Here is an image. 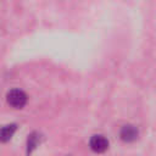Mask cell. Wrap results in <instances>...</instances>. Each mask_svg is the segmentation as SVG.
Segmentation results:
<instances>
[{
	"label": "cell",
	"mask_w": 156,
	"mask_h": 156,
	"mask_svg": "<svg viewBox=\"0 0 156 156\" xmlns=\"http://www.w3.org/2000/svg\"><path fill=\"white\" fill-rule=\"evenodd\" d=\"M6 100L13 108H22L27 104V95L21 89H12L7 93Z\"/></svg>",
	"instance_id": "1"
},
{
	"label": "cell",
	"mask_w": 156,
	"mask_h": 156,
	"mask_svg": "<svg viewBox=\"0 0 156 156\" xmlns=\"http://www.w3.org/2000/svg\"><path fill=\"white\" fill-rule=\"evenodd\" d=\"M139 132L138 128L133 124H126L121 128L119 130V138L124 141V143H133L138 139Z\"/></svg>",
	"instance_id": "3"
},
{
	"label": "cell",
	"mask_w": 156,
	"mask_h": 156,
	"mask_svg": "<svg viewBox=\"0 0 156 156\" xmlns=\"http://www.w3.org/2000/svg\"><path fill=\"white\" fill-rule=\"evenodd\" d=\"M40 143V134L34 132L30 135H28V140H27V154H30Z\"/></svg>",
	"instance_id": "5"
},
{
	"label": "cell",
	"mask_w": 156,
	"mask_h": 156,
	"mask_svg": "<svg viewBox=\"0 0 156 156\" xmlns=\"http://www.w3.org/2000/svg\"><path fill=\"white\" fill-rule=\"evenodd\" d=\"M89 145H90V149H91L94 152L101 154V152H105V151L108 149V140H107L104 135L95 134V135H93V136L90 138Z\"/></svg>",
	"instance_id": "2"
},
{
	"label": "cell",
	"mask_w": 156,
	"mask_h": 156,
	"mask_svg": "<svg viewBox=\"0 0 156 156\" xmlns=\"http://www.w3.org/2000/svg\"><path fill=\"white\" fill-rule=\"evenodd\" d=\"M16 129H17V126L15 123L6 124V126L1 127L0 128V141H2V143L9 141L12 138V135L15 134Z\"/></svg>",
	"instance_id": "4"
}]
</instances>
